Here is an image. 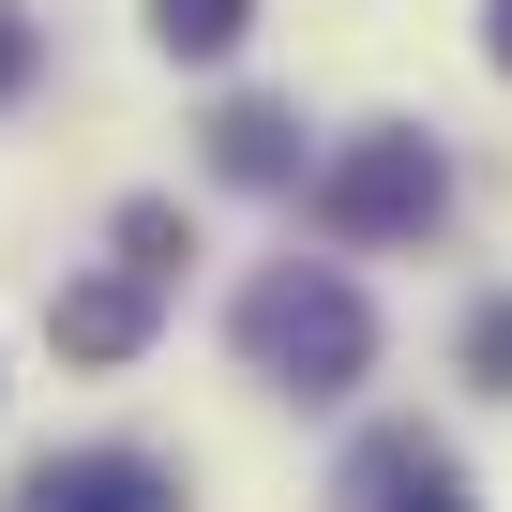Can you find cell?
Instances as JSON below:
<instances>
[{"label":"cell","instance_id":"1","mask_svg":"<svg viewBox=\"0 0 512 512\" xmlns=\"http://www.w3.org/2000/svg\"><path fill=\"white\" fill-rule=\"evenodd\" d=\"M226 332H241V362L272 377L287 407H347V392L377 377V302H362L347 272H317V256L256 272V287L226 302Z\"/></svg>","mask_w":512,"mask_h":512},{"label":"cell","instance_id":"2","mask_svg":"<svg viewBox=\"0 0 512 512\" xmlns=\"http://www.w3.org/2000/svg\"><path fill=\"white\" fill-rule=\"evenodd\" d=\"M452 211V151L422 136V121H362L332 166H317V226L332 241H422Z\"/></svg>","mask_w":512,"mask_h":512},{"label":"cell","instance_id":"3","mask_svg":"<svg viewBox=\"0 0 512 512\" xmlns=\"http://www.w3.org/2000/svg\"><path fill=\"white\" fill-rule=\"evenodd\" d=\"M16 512H196L181 497V467H151V452H46L31 482H16Z\"/></svg>","mask_w":512,"mask_h":512},{"label":"cell","instance_id":"4","mask_svg":"<svg viewBox=\"0 0 512 512\" xmlns=\"http://www.w3.org/2000/svg\"><path fill=\"white\" fill-rule=\"evenodd\" d=\"M151 317H166V287L136 272V256H106V272H76V287L46 302L61 362H136V347H151Z\"/></svg>","mask_w":512,"mask_h":512},{"label":"cell","instance_id":"5","mask_svg":"<svg viewBox=\"0 0 512 512\" xmlns=\"http://www.w3.org/2000/svg\"><path fill=\"white\" fill-rule=\"evenodd\" d=\"M211 181H241V196H287V181H302V106H272V91H226V106H211Z\"/></svg>","mask_w":512,"mask_h":512},{"label":"cell","instance_id":"6","mask_svg":"<svg viewBox=\"0 0 512 512\" xmlns=\"http://www.w3.org/2000/svg\"><path fill=\"white\" fill-rule=\"evenodd\" d=\"M422 482H452V452H437L422 422H392V437H362V452H347V482H332V497H347V512H392V497H422Z\"/></svg>","mask_w":512,"mask_h":512},{"label":"cell","instance_id":"7","mask_svg":"<svg viewBox=\"0 0 512 512\" xmlns=\"http://www.w3.org/2000/svg\"><path fill=\"white\" fill-rule=\"evenodd\" d=\"M241 31H256V0H151V46H166V61H196V76H211V61H241Z\"/></svg>","mask_w":512,"mask_h":512},{"label":"cell","instance_id":"8","mask_svg":"<svg viewBox=\"0 0 512 512\" xmlns=\"http://www.w3.org/2000/svg\"><path fill=\"white\" fill-rule=\"evenodd\" d=\"M121 256H136V272L166 287V272H181V256H196V226H181L166 196H121Z\"/></svg>","mask_w":512,"mask_h":512},{"label":"cell","instance_id":"9","mask_svg":"<svg viewBox=\"0 0 512 512\" xmlns=\"http://www.w3.org/2000/svg\"><path fill=\"white\" fill-rule=\"evenodd\" d=\"M452 362H467L482 392H512V287H497V302H467V347H452Z\"/></svg>","mask_w":512,"mask_h":512},{"label":"cell","instance_id":"10","mask_svg":"<svg viewBox=\"0 0 512 512\" xmlns=\"http://www.w3.org/2000/svg\"><path fill=\"white\" fill-rule=\"evenodd\" d=\"M31 76H46V31H31V16H16V0H0V106H16V91H31Z\"/></svg>","mask_w":512,"mask_h":512},{"label":"cell","instance_id":"11","mask_svg":"<svg viewBox=\"0 0 512 512\" xmlns=\"http://www.w3.org/2000/svg\"><path fill=\"white\" fill-rule=\"evenodd\" d=\"M482 61H497V76H512V0H482Z\"/></svg>","mask_w":512,"mask_h":512},{"label":"cell","instance_id":"12","mask_svg":"<svg viewBox=\"0 0 512 512\" xmlns=\"http://www.w3.org/2000/svg\"><path fill=\"white\" fill-rule=\"evenodd\" d=\"M392 512H467V497H452V482H422V497H392Z\"/></svg>","mask_w":512,"mask_h":512}]
</instances>
